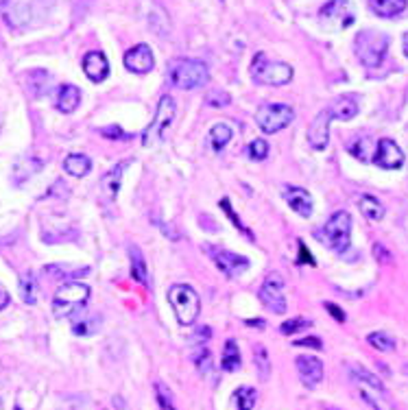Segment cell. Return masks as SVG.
Listing matches in <instances>:
<instances>
[{"mask_svg": "<svg viewBox=\"0 0 408 410\" xmlns=\"http://www.w3.org/2000/svg\"><path fill=\"white\" fill-rule=\"evenodd\" d=\"M260 302L273 310L276 314H284L286 312V297H284V282L278 273H271V275L264 280L262 288H260Z\"/></svg>", "mask_w": 408, "mask_h": 410, "instance_id": "8fae6325", "label": "cell"}, {"mask_svg": "<svg viewBox=\"0 0 408 410\" xmlns=\"http://www.w3.org/2000/svg\"><path fill=\"white\" fill-rule=\"evenodd\" d=\"M103 135L105 138H110V140H127L129 138V133H123L120 127H105Z\"/></svg>", "mask_w": 408, "mask_h": 410, "instance_id": "74e56055", "label": "cell"}, {"mask_svg": "<svg viewBox=\"0 0 408 410\" xmlns=\"http://www.w3.org/2000/svg\"><path fill=\"white\" fill-rule=\"evenodd\" d=\"M297 371H299V377L306 387L314 389L319 382L323 380V363L314 356H299L297 360Z\"/></svg>", "mask_w": 408, "mask_h": 410, "instance_id": "2e32d148", "label": "cell"}, {"mask_svg": "<svg viewBox=\"0 0 408 410\" xmlns=\"http://www.w3.org/2000/svg\"><path fill=\"white\" fill-rule=\"evenodd\" d=\"M319 18L332 31H343V29H347V26L353 24V20H356L349 0H330V3L321 9Z\"/></svg>", "mask_w": 408, "mask_h": 410, "instance_id": "30bf717a", "label": "cell"}, {"mask_svg": "<svg viewBox=\"0 0 408 410\" xmlns=\"http://www.w3.org/2000/svg\"><path fill=\"white\" fill-rule=\"evenodd\" d=\"M88 299H90V288L86 284L66 282L64 286H60V290L55 292V299H52V312H55L57 319L74 317L86 306Z\"/></svg>", "mask_w": 408, "mask_h": 410, "instance_id": "277c9868", "label": "cell"}, {"mask_svg": "<svg viewBox=\"0 0 408 410\" xmlns=\"http://www.w3.org/2000/svg\"><path fill=\"white\" fill-rule=\"evenodd\" d=\"M353 48H356V57L367 66V68H378L385 62L387 50H389V38L380 31L365 29L353 40Z\"/></svg>", "mask_w": 408, "mask_h": 410, "instance_id": "7a4b0ae2", "label": "cell"}, {"mask_svg": "<svg viewBox=\"0 0 408 410\" xmlns=\"http://www.w3.org/2000/svg\"><path fill=\"white\" fill-rule=\"evenodd\" d=\"M232 135H234V131H232V127H230V125H225V123L214 125V127L210 129V135H208V140H210L212 151H214V153H221V151L230 144Z\"/></svg>", "mask_w": 408, "mask_h": 410, "instance_id": "d4e9b609", "label": "cell"}, {"mask_svg": "<svg viewBox=\"0 0 408 410\" xmlns=\"http://www.w3.org/2000/svg\"><path fill=\"white\" fill-rule=\"evenodd\" d=\"M169 302L177 314V321L181 325H193L199 317L201 310V299L195 292L193 286H186V284H175L169 290Z\"/></svg>", "mask_w": 408, "mask_h": 410, "instance_id": "5b68a950", "label": "cell"}, {"mask_svg": "<svg viewBox=\"0 0 408 410\" xmlns=\"http://www.w3.org/2000/svg\"><path fill=\"white\" fill-rule=\"evenodd\" d=\"M129 256H131V278L135 282H140L144 286H151V280H149V271H147V262H144V256L142 251L131 244L129 247Z\"/></svg>", "mask_w": 408, "mask_h": 410, "instance_id": "7402d4cb", "label": "cell"}, {"mask_svg": "<svg viewBox=\"0 0 408 410\" xmlns=\"http://www.w3.org/2000/svg\"><path fill=\"white\" fill-rule=\"evenodd\" d=\"M20 297L24 304L33 306L38 302V284H35V278L31 273H26V275L20 278Z\"/></svg>", "mask_w": 408, "mask_h": 410, "instance_id": "83f0119b", "label": "cell"}, {"mask_svg": "<svg viewBox=\"0 0 408 410\" xmlns=\"http://www.w3.org/2000/svg\"><path fill=\"white\" fill-rule=\"evenodd\" d=\"M7 306H9V292L3 286H0V310L7 308Z\"/></svg>", "mask_w": 408, "mask_h": 410, "instance_id": "b9f144b4", "label": "cell"}, {"mask_svg": "<svg viewBox=\"0 0 408 410\" xmlns=\"http://www.w3.org/2000/svg\"><path fill=\"white\" fill-rule=\"evenodd\" d=\"M325 310H328V312H330V314H332L339 323H345V319H347V317H345V312H343L339 306H334V304H330V302H328V304H325Z\"/></svg>", "mask_w": 408, "mask_h": 410, "instance_id": "60d3db41", "label": "cell"}, {"mask_svg": "<svg viewBox=\"0 0 408 410\" xmlns=\"http://www.w3.org/2000/svg\"><path fill=\"white\" fill-rule=\"evenodd\" d=\"M16 410H20V408H16Z\"/></svg>", "mask_w": 408, "mask_h": 410, "instance_id": "bcb514c9", "label": "cell"}, {"mask_svg": "<svg viewBox=\"0 0 408 410\" xmlns=\"http://www.w3.org/2000/svg\"><path fill=\"white\" fill-rule=\"evenodd\" d=\"M236 406H238V410H254V406H256V397H258V393L251 389V387H240L238 391H236Z\"/></svg>", "mask_w": 408, "mask_h": 410, "instance_id": "f546056e", "label": "cell"}, {"mask_svg": "<svg viewBox=\"0 0 408 410\" xmlns=\"http://www.w3.org/2000/svg\"><path fill=\"white\" fill-rule=\"evenodd\" d=\"M325 410H341V408H334V406H330V408H325Z\"/></svg>", "mask_w": 408, "mask_h": 410, "instance_id": "f6af8a7d", "label": "cell"}, {"mask_svg": "<svg viewBox=\"0 0 408 410\" xmlns=\"http://www.w3.org/2000/svg\"><path fill=\"white\" fill-rule=\"evenodd\" d=\"M404 52H406V57H408V33L404 35Z\"/></svg>", "mask_w": 408, "mask_h": 410, "instance_id": "ee69618b", "label": "cell"}, {"mask_svg": "<svg viewBox=\"0 0 408 410\" xmlns=\"http://www.w3.org/2000/svg\"><path fill=\"white\" fill-rule=\"evenodd\" d=\"M84 72L88 74L90 81H94V84H101V81L107 79V74H110V64H107L105 55L101 50H92V52L86 55Z\"/></svg>", "mask_w": 408, "mask_h": 410, "instance_id": "ac0fdd59", "label": "cell"}, {"mask_svg": "<svg viewBox=\"0 0 408 410\" xmlns=\"http://www.w3.org/2000/svg\"><path fill=\"white\" fill-rule=\"evenodd\" d=\"M358 207L369 218V221H382L385 218V205L371 195H363L361 201H358Z\"/></svg>", "mask_w": 408, "mask_h": 410, "instance_id": "484cf974", "label": "cell"}, {"mask_svg": "<svg viewBox=\"0 0 408 410\" xmlns=\"http://www.w3.org/2000/svg\"><path fill=\"white\" fill-rule=\"evenodd\" d=\"M221 207H223V212H225V214H227V216L232 218V223H234V225H236V227H238V229H240V232H242L244 236H249V238L254 240V234H251V232H249L247 227H244V225H242V221H240V218H238V216L234 214V210H232V205H230V199H223V201H221Z\"/></svg>", "mask_w": 408, "mask_h": 410, "instance_id": "d590c367", "label": "cell"}, {"mask_svg": "<svg viewBox=\"0 0 408 410\" xmlns=\"http://www.w3.org/2000/svg\"><path fill=\"white\" fill-rule=\"evenodd\" d=\"M284 199L299 216H304V218L312 216V197L308 195V190L297 188V186H286Z\"/></svg>", "mask_w": 408, "mask_h": 410, "instance_id": "e0dca14e", "label": "cell"}, {"mask_svg": "<svg viewBox=\"0 0 408 410\" xmlns=\"http://www.w3.org/2000/svg\"><path fill=\"white\" fill-rule=\"evenodd\" d=\"M251 76L262 86H286L293 79V68L284 62L268 59L264 52H258L251 64Z\"/></svg>", "mask_w": 408, "mask_h": 410, "instance_id": "8992f818", "label": "cell"}, {"mask_svg": "<svg viewBox=\"0 0 408 410\" xmlns=\"http://www.w3.org/2000/svg\"><path fill=\"white\" fill-rule=\"evenodd\" d=\"M299 264H314V258L310 256V251L306 249V244L304 242H299Z\"/></svg>", "mask_w": 408, "mask_h": 410, "instance_id": "ab89813d", "label": "cell"}, {"mask_svg": "<svg viewBox=\"0 0 408 410\" xmlns=\"http://www.w3.org/2000/svg\"><path fill=\"white\" fill-rule=\"evenodd\" d=\"M125 66L135 74H147L155 66V57L147 44H138L125 52Z\"/></svg>", "mask_w": 408, "mask_h": 410, "instance_id": "5bb4252c", "label": "cell"}, {"mask_svg": "<svg viewBox=\"0 0 408 410\" xmlns=\"http://www.w3.org/2000/svg\"><path fill=\"white\" fill-rule=\"evenodd\" d=\"M308 325H310V321H306V319L299 317V319L284 321L280 330H282V334H286V336H288V334H295V332H299V330H304V327H308Z\"/></svg>", "mask_w": 408, "mask_h": 410, "instance_id": "e575fe53", "label": "cell"}, {"mask_svg": "<svg viewBox=\"0 0 408 410\" xmlns=\"http://www.w3.org/2000/svg\"><path fill=\"white\" fill-rule=\"evenodd\" d=\"M293 345H295V347H310V349H323V343H321V338H317V336H310V338H299V341H295Z\"/></svg>", "mask_w": 408, "mask_h": 410, "instance_id": "f35d334b", "label": "cell"}, {"mask_svg": "<svg viewBox=\"0 0 408 410\" xmlns=\"http://www.w3.org/2000/svg\"><path fill=\"white\" fill-rule=\"evenodd\" d=\"M349 371H351L353 385L358 387L363 399H365L373 410H395L393 402L389 399V395H387V391H385V385H382V382H380L371 371H367L365 367H358V365H351Z\"/></svg>", "mask_w": 408, "mask_h": 410, "instance_id": "6da1fadb", "label": "cell"}, {"mask_svg": "<svg viewBox=\"0 0 408 410\" xmlns=\"http://www.w3.org/2000/svg\"><path fill=\"white\" fill-rule=\"evenodd\" d=\"M367 341H369V345H371L373 349H378V351H393V349H395V341H393V336H389L387 332H373V334L367 336Z\"/></svg>", "mask_w": 408, "mask_h": 410, "instance_id": "4dcf8cb0", "label": "cell"}, {"mask_svg": "<svg viewBox=\"0 0 408 410\" xmlns=\"http://www.w3.org/2000/svg\"><path fill=\"white\" fill-rule=\"evenodd\" d=\"M328 114L332 120H351L358 114V101L353 96H339L328 107Z\"/></svg>", "mask_w": 408, "mask_h": 410, "instance_id": "ffe728a7", "label": "cell"}, {"mask_svg": "<svg viewBox=\"0 0 408 410\" xmlns=\"http://www.w3.org/2000/svg\"><path fill=\"white\" fill-rule=\"evenodd\" d=\"M221 367H223L225 371H236V369H240V351H238V345H236L234 338H230V341L225 343Z\"/></svg>", "mask_w": 408, "mask_h": 410, "instance_id": "4316f807", "label": "cell"}, {"mask_svg": "<svg viewBox=\"0 0 408 410\" xmlns=\"http://www.w3.org/2000/svg\"><path fill=\"white\" fill-rule=\"evenodd\" d=\"M155 395H157V404H159L162 410H177L175 404H173V395L166 389L164 382H155Z\"/></svg>", "mask_w": 408, "mask_h": 410, "instance_id": "d6a6232c", "label": "cell"}, {"mask_svg": "<svg viewBox=\"0 0 408 410\" xmlns=\"http://www.w3.org/2000/svg\"><path fill=\"white\" fill-rule=\"evenodd\" d=\"M175 118V101L173 96H162L155 109V116L151 120V125L147 127V131L142 133V144L144 147H155L164 140V135L169 131V127L173 125Z\"/></svg>", "mask_w": 408, "mask_h": 410, "instance_id": "52a82bcc", "label": "cell"}, {"mask_svg": "<svg viewBox=\"0 0 408 410\" xmlns=\"http://www.w3.org/2000/svg\"><path fill=\"white\" fill-rule=\"evenodd\" d=\"M98 325H101V319L98 317H84V319H74L72 323V332L76 336H90L98 330Z\"/></svg>", "mask_w": 408, "mask_h": 410, "instance_id": "f1b7e54d", "label": "cell"}, {"mask_svg": "<svg viewBox=\"0 0 408 410\" xmlns=\"http://www.w3.org/2000/svg\"><path fill=\"white\" fill-rule=\"evenodd\" d=\"M247 325H254V327H258V330H262V327H264V321H262V319H249Z\"/></svg>", "mask_w": 408, "mask_h": 410, "instance_id": "7bdbcfd3", "label": "cell"}, {"mask_svg": "<svg viewBox=\"0 0 408 410\" xmlns=\"http://www.w3.org/2000/svg\"><path fill=\"white\" fill-rule=\"evenodd\" d=\"M90 169H92V161L84 153H70L64 159V171L72 177H84V175L90 173Z\"/></svg>", "mask_w": 408, "mask_h": 410, "instance_id": "cb8c5ba5", "label": "cell"}, {"mask_svg": "<svg viewBox=\"0 0 408 410\" xmlns=\"http://www.w3.org/2000/svg\"><path fill=\"white\" fill-rule=\"evenodd\" d=\"M247 153H249V157L251 159H258V161H262V159H266L268 157V144L264 142V140H254L251 144H249V149H247Z\"/></svg>", "mask_w": 408, "mask_h": 410, "instance_id": "836d02e7", "label": "cell"}, {"mask_svg": "<svg viewBox=\"0 0 408 410\" xmlns=\"http://www.w3.org/2000/svg\"><path fill=\"white\" fill-rule=\"evenodd\" d=\"M365 149H369V140H365V138H363V140H356V144H351V149H349V151H351V155H353V157H358V159H363V161H365V159H367Z\"/></svg>", "mask_w": 408, "mask_h": 410, "instance_id": "8d00e7d4", "label": "cell"}, {"mask_svg": "<svg viewBox=\"0 0 408 410\" xmlns=\"http://www.w3.org/2000/svg\"><path fill=\"white\" fill-rule=\"evenodd\" d=\"M349 236H351V216L343 210L332 214V218L321 229L323 242L339 254H343L349 247Z\"/></svg>", "mask_w": 408, "mask_h": 410, "instance_id": "ba28073f", "label": "cell"}, {"mask_svg": "<svg viewBox=\"0 0 408 410\" xmlns=\"http://www.w3.org/2000/svg\"><path fill=\"white\" fill-rule=\"evenodd\" d=\"M373 161L378 164L380 169H385V171H395V169H402L404 153H402V149H400L393 140L382 138V140L378 142Z\"/></svg>", "mask_w": 408, "mask_h": 410, "instance_id": "4fadbf2b", "label": "cell"}, {"mask_svg": "<svg viewBox=\"0 0 408 410\" xmlns=\"http://www.w3.org/2000/svg\"><path fill=\"white\" fill-rule=\"evenodd\" d=\"M369 9L380 18H395L406 9V0H369Z\"/></svg>", "mask_w": 408, "mask_h": 410, "instance_id": "603a6c76", "label": "cell"}, {"mask_svg": "<svg viewBox=\"0 0 408 410\" xmlns=\"http://www.w3.org/2000/svg\"><path fill=\"white\" fill-rule=\"evenodd\" d=\"M254 358H256V367L260 371V377L262 380H268V373H271V363H268V353L262 345H256L254 349Z\"/></svg>", "mask_w": 408, "mask_h": 410, "instance_id": "1f68e13d", "label": "cell"}, {"mask_svg": "<svg viewBox=\"0 0 408 410\" xmlns=\"http://www.w3.org/2000/svg\"><path fill=\"white\" fill-rule=\"evenodd\" d=\"M125 166H127V161L118 164L116 169L107 171V173L101 177L98 188H101V195H103V199H105L107 203H112V201L118 197V190H120V181H123V171H125Z\"/></svg>", "mask_w": 408, "mask_h": 410, "instance_id": "d6986e66", "label": "cell"}, {"mask_svg": "<svg viewBox=\"0 0 408 410\" xmlns=\"http://www.w3.org/2000/svg\"><path fill=\"white\" fill-rule=\"evenodd\" d=\"M171 84L179 90H195L208 84L210 72L203 62L197 59H175L169 68Z\"/></svg>", "mask_w": 408, "mask_h": 410, "instance_id": "3957f363", "label": "cell"}, {"mask_svg": "<svg viewBox=\"0 0 408 410\" xmlns=\"http://www.w3.org/2000/svg\"><path fill=\"white\" fill-rule=\"evenodd\" d=\"M330 114L328 109H323V112H319V116L310 123L308 127V142L312 149L317 151H323L325 147H328L330 142Z\"/></svg>", "mask_w": 408, "mask_h": 410, "instance_id": "9a60e30c", "label": "cell"}, {"mask_svg": "<svg viewBox=\"0 0 408 410\" xmlns=\"http://www.w3.org/2000/svg\"><path fill=\"white\" fill-rule=\"evenodd\" d=\"M208 254H210L212 262L219 266L221 273H225L227 278H238V275H242V273L249 268V260L247 258H242L238 254H232L227 249L208 247Z\"/></svg>", "mask_w": 408, "mask_h": 410, "instance_id": "7c38bea8", "label": "cell"}, {"mask_svg": "<svg viewBox=\"0 0 408 410\" xmlns=\"http://www.w3.org/2000/svg\"><path fill=\"white\" fill-rule=\"evenodd\" d=\"M79 103H81V92H79L76 86L66 84V86L60 88V92H57V109H60L62 114H72L74 109L79 107Z\"/></svg>", "mask_w": 408, "mask_h": 410, "instance_id": "44dd1931", "label": "cell"}, {"mask_svg": "<svg viewBox=\"0 0 408 410\" xmlns=\"http://www.w3.org/2000/svg\"><path fill=\"white\" fill-rule=\"evenodd\" d=\"M295 118L293 107L282 103H264L256 112V123L264 133H278L288 127Z\"/></svg>", "mask_w": 408, "mask_h": 410, "instance_id": "9c48e42d", "label": "cell"}]
</instances>
